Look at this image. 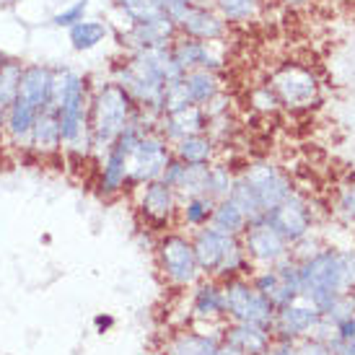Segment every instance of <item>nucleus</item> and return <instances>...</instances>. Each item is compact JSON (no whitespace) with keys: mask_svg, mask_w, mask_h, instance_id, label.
<instances>
[{"mask_svg":"<svg viewBox=\"0 0 355 355\" xmlns=\"http://www.w3.org/2000/svg\"><path fill=\"white\" fill-rule=\"evenodd\" d=\"M236 177L234 168L226 166V164H218L213 161L210 164V171H207V198L210 200H226L231 195V189L236 184Z\"/></svg>","mask_w":355,"mask_h":355,"instance_id":"nucleus-36","label":"nucleus"},{"mask_svg":"<svg viewBox=\"0 0 355 355\" xmlns=\"http://www.w3.org/2000/svg\"><path fill=\"white\" fill-rule=\"evenodd\" d=\"M249 107L259 112V114H275V112H280V101H277L275 91L270 89L267 83H259V86L249 91Z\"/></svg>","mask_w":355,"mask_h":355,"instance_id":"nucleus-38","label":"nucleus"},{"mask_svg":"<svg viewBox=\"0 0 355 355\" xmlns=\"http://www.w3.org/2000/svg\"><path fill=\"white\" fill-rule=\"evenodd\" d=\"M182 171H184V161H179L177 156H171L158 179H161L164 184H168V187H177V182L182 179Z\"/></svg>","mask_w":355,"mask_h":355,"instance_id":"nucleus-42","label":"nucleus"},{"mask_svg":"<svg viewBox=\"0 0 355 355\" xmlns=\"http://www.w3.org/2000/svg\"><path fill=\"white\" fill-rule=\"evenodd\" d=\"M171 158V143H168L156 128L143 130L138 143L128 153V182L130 189H138L161 177L164 166Z\"/></svg>","mask_w":355,"mask_h":355,"instance_id":"nucleus-7","label":"nucleus"},{"mask_svg":"<svg viewBox=\"0 0 355 355\" xmlns=\"http://www.w3.org/2000/svg\"><path fill=\"white\" fill-rule=\"evenodd\" d=\"M3 60H6V52H0V68H3Z\"/></svg>","mask_w":355,"mask_h":355,"instance_id":"nucleus-51","label":"nucleus"},{"mask_svg":"<svg viewBox=\"0 0 355 355\" xmlns=\"http://www.w3.org/2000/svg\"><path fill=\"white\" fill-rule=\"evenodd\" d=\"M31 153L37 158H58L62 153V135H60V119L55 112L44 109L34 122L31 132Z\"/></svg>","mask_w":355,"mask_h":355,"instance_id":"nucleus-24","label":"nucleus"},{"mask_svg":"<svg viewBox=\"0 0 355 355\" xmlns=\"http://www.w3.org/2000/svg\"><path fill=\"white\" fill-rule=\"evenodd\" d=\"M343 259H345V291L350 293L355 288V249H345Z\"/></svg>","mask_w":355,"mask_h":355,"instance_id":"nucleus-45","label":"nucleus"},{"mask_svg":"<svg viewBox=\"0 0 355 355\" xmlns=\"http://www.w3.org/2000/svg\"><path fill=\"white\" fill-rule=\"evenodd\" d=\"M228 200H234V205L247 216L249 223H254V220H259V218H265V207H262V202L257 200L254 189L249 187L241 177H236V184H234V189H231Z\"/></svg>","mask_w":355,"mask_h":355,"instance_id":"nucleus-37","label":"nucleus"},{"mask_svg":"<svg viewBox=\"0 0 355 355\" xmlns=\"http://www.w3.org/2000/svg\"><path fill=\"white\" fill-rule=\"evenodd\" d=\"M267 86L275 91L280 109H288V112H306L322 101V80L316 78L314 70L301 62L277 65L270 73Z\"/></svg>","mask_w":355,"mask_h":355,"instance_id":"nucleus-4","label":"nucleus"},{"mask_svg":"<svg viewBox=\"0 0 355 355\" xmlns=\"http://www.w3.org/2000/svg\"><path fill=\"white\" fill-rule=\"evenodd\" d=\"M192 319L198 322H223L226 319V301H223V283L216 277H200L198 286H192Z\"/></svg>","mask_w":355,"mask_h":355,"instance_id":"nucleus-20","label":"nucleus"},{"mask_svg":"<svg viewBox=\"0 0 355 355\" xmlns=\"http://www.w3.org/2000/svg\"><path fill=\"white\" fill-rule=\"evenodd\" d=\"M207 171L210 164H184L182 179L177 182V195L182 200L187 198H202L207 195Z\"/></svg>","mask_w":355,"mask_h":355,"instance_id":"nucleus-34","label":"nucleus"},{"mask_svg":"<svg viewBox=\"0 0 355 355\" xmlns=\"http://www.w3.org/2000/svg\"><path fill=\"white\" fill-rule=\"evenodd\" d=\"M114 324H117V319L112 314H96L94 316V329L99 332V335H107V332H112L114 329Z\"/></svg>","mask_w":355,"mask_h":355,"instance_id":"nucleus-46","label":"nucleus"},{"mask_svg":"<svg viewBox=\"0 0 355 355\" xmlns=\"http://www.w3.org/2000/svg\"><path fill=\"white\" fill-rule=\"evenodd\" d=\"M223 301H226L228 322H247V324L265 327V329L272 327L277 309L259 291H254L249 275L223 280Z\"/></svg>","mask_w":355,"mask_h":355,"instance_id":"nucleus-5","label":"nucleus"},{"mask_svg":"<svg viewBox=\"0 0 355 355\" xmlns=\"http://www.w3.org/2000/svg\"><path fill=\"white\" fill-rule=\"evenodd\" d=\"M202 109H205L207 119L226 117L228 112H231V96H228L226 91H220V94H218V96H213V99L207 101V104Z\"/></svg>","mask_w":355,"mask_h":355,"instance_id":"nucleus-41","label":"nucleus"},{"mask_svg":"<svg viewBox=\"0 0 355 355\" xmlns=\"http://www.w3.org/2000/svg\"><path fill=\"white\" fill-rule=\"evenodd\" d=\"M168 3H210V0H168Z\"/></svg>","mask_w":355,"mask_h":355,"instance_id":"nucleus-49","label":"nucleus"},{"mask_svg":"<svg viewBox=\"0 0 355 355\" xmlns=\"http://www.w3.org/2000/svg\"><path fill=\"white\" fill-rule=\"evenodd\" d=\"M179 205H182V198L177 195V189L164 184L161 179H153L138 187L135 207H138L140 226L153 234H164L179 226Z\"/></svg>","mask_w":355,"mask_h":355,"instance_id":"nucleus-6","label":"nucleus"},{"mask_svg":"<svg viewBox=\"0 0 355 355\" xmlns=\"http://www.w3.org/2000/svg\"><path fill=\"white\" fill-rule=\"evenodd\" d=\"M117 44L125 52L153 50V47H166L179 37L177 24L171 19L148 21V24H125V29H117Z\"/></svg>","mask_w":355,"mask_h":355,"instance_id":"nucleus-15","label":"nucleus"},{"mask_svg":"<svg viewBox=\"0 0 355 355\" xmlns=\"http://www.w3.org/2000/svg\"><path fill=\"white\" fill-rule=\"evenodd\" d=\"M213 207H216V200H210L207 195L182 200V205H179V226L189 228V231L207 226L210 216H213Z\"/></svg>","mask_w":355,"mask_h":355,"instance_id":"nucleus-33","label":"nucleus"},{"mask_svg":"<svg viewBox=\"0 0 355 355\" xmlns=\"http://www.w3.org/2000/svg\"><path fill=\"white\" fill-rule=\"evenodd\" d=\"M265 220L275 228L280 236L286 239L288 244H296L301 239H306L314 231V207L311 202L301 195V192H291L280 205H275L272 210L265 213Z\"/></svg>","mask_w":355,"mask_h":355,"instance_id":"nucleus-11","label":"nucleus"},{"mask_svg":"<svg viewBox=\"0 0 355 355\" xmlns=\"http://www.w3.org/2000/svg\"><path fill=\"white\" fill-rule=\"evenodd\" d=\"M249 280H252V286H254V291H259L262 296L270 301V304L275 306V309H283V306L293 304V301H298V293H293L288 286H283V280L277 277L275 267H259V272H252L249 275Z\"/></svg>","mask_w":355,"mask_h":355,"instance_id":"nucleus-27","label":"nucleus"},{"mask_svg":"<svg viewBox=\"0 0 355 355\" xmlns=\"http://www.w3.org/2000/svg\"><path fill=\"white\" fill-rule=\"evenodd\" d=\"M135 101L130 94L112 78L91 83V101H89V125L94 135V158H99L114 140L125 132L132 114Z\"/></svg>","mask_w":355,"mask_h":355,"instance_id":"nucleus-2","label":"nucleus"},{"mask_svg":"<svg viewBox=\"0 0 355 355\" xmlns=\"http://www.w3.org/2000/svg\"><path fill=\"white\" fill-rule=\"evenodd\" d=\"M262 355H272V347H270V350H265V353H262Z\"/></svg>","mask_w":355,"mask_h":355,"instance_id":"nucleus-53","label":"nucleus"},{"mask_svg":"<svg viewBox=\"0 0 355 355\" xmlns=\"http://www.w3.org/2000/svg\"><path fill=\"white\" fill-rule=\"evenodd\" d=\"M239 177L254 189L257 200L262 202L265 213L267 210H272L275 205H280V202L296 189L293 187V179H291V174H288L286 168L277 166L275 161H267V158H262V161H252Z\"/></svg>","mask_w":355,"mask_h":355,"instance_id":"nucleus-10","label":"nucleus"},{"mask_svg":"<svg viewBox=\"0 0 355 355\" xmlns=\"http://www.w3.org/2000/svg\"><path fill=\"white\" fill-rule=\"evenodd\" d=\"M332 216L343 223H355V171H350L337 184L335 200H332Z\"/></svg>","mask_w":355,"mask_h":355,"instance_id":"nucleus-35","label":"nucleus"},{"mask_svg":"<svg viewBox=\"0 0 355 355\" xmlns=\"http://www.w3.org/2000/svg\"><path fill=\"white\" fill-rule=\"evenodd\" d=\"M164 355H239L231 345L223 343V327L216 332H195L182 329L166 340Z\"/></svg>","mask_w":355,"mask_h":355,"instance_id":"nucleus-17","label":"nucleus"},{"mask_svg":"<svg viewBox=\"0 0 355 355\" xmlns=\"http://www.w3.org/2000/svg\"><path fill=\"white\" fill-rule=\"evenodd\" d=\"M189 239H192V249H195V257H198L202 277H213L218 265H220V259H223V254H226L231 236H228V234H220L218 228H213L207 223V226H202V228H195V231L189 234Z\"/></svg>","mask_w":355,"mask_h":355,"instance_id":"nucleus-19","label":"nucleus"},{"mask_svg":"<svg viewBox=\"0 0 355 355\" xmlns=\"http://www.w3.org/2000/svg\"><path fill=\"white\" fill-rule=\"evenodd\" d=\"M50 86H52V65L44 62H24L19 80V96L16 99L26 101L34 109L44 112L50 104Z\"/></svg>","mask_w":355,"mask_h":355,"instance_id":"nucleus-22","label":"nucleus"},{"mask_svg":"<svg viewBox=\"0 0 355 355\" xmlns=\"http://www.w3.org/2000/svg\"><path fill=\"white\" fill-rule=\"evenodd\" d=\"M37 117H40V109H34L26 101L16 99L10 104L6 119H3L0 138L6 140L8 148H13L21 156H26V153H31V132H34Z\"/></svg>","mask_w":355,"mask_h":355,"instance_id":"nucleus-18","label":"nucleus"},{"mask_svg":"<svg viewBox=\"0 0 355 355\" xmlns=\"http://www.w3.org/2000/svg\"><path fill=\"white\" fill-rule=\"evenodd\" d=\"M210 6L223 16L228 26H241L259 19L265 0H210Z\"/></svg>","mask_w":355,"mask_h":355,"instance_id":"nucleus-30","label":"nucleus"},{"mask_svg":"<svg viewBox=\"0 0 355 355\" xmlns=\"http://www.w3.org/2000/svg\"><path fill=\"white\" fill-rule=\"evenodd\" d=\"M125 189H130L128 182V148L114 140L99 158H96V192L101 198H119Z\"/></svg>","mask_w":355,"mask_h":355,"instance_id":"nucleus-16","label":"nucleus"},{"mask_svg":"<svg viewBox=\"0 0 355 355\" xmlns=\"http://www.w3.org/2000/svg\"><path fill=\"white\" fill-rule=\"evenodd\" d=\"M86 10H89V0H76V3L65 6L62 10H58L50 19V24L58 26V29H70V26H76L78 21L86 19Z\"/></svg>","mask_w":355,"mask_h":355,"instance_id":"nucleus-39","label":"nucleus"},{"mask_svg":"<svg viewBox=\"0 0 355 355\" xmlns=\"http://www.w3.org/2000/svg\"><path fill=\"white\" fill-rule=\"evenodd\" d=\"M223 343L231 345L239 355H262L272 347V332L265 327L247 324V322H228L223 324Z\"/></svg>","mask_w":355,"mask_h":355,"instance_id":"nucleus-23","label":"nucleus"},{"mask_svg":"<svg viewBox=\"0 0 355 355\" xmlns=\"http://www.w3.org/2000/svg\"><path fill=\"white\" fill-rule=\"evenodd\" d=\"M301 272V296H311L319 291H335V293H347L345 291V259L343 252L332 247H322L304 262H298Z\"/></svg>","mask_w":355,"mask_h":355,"instance_id":"nucleus-8","label":"nucleus"},{"mask_svg":"<svg viewBox=\"0 0 355 355\" xmlns=\"http://www.w3.org/2000/svg\"><path fill=\"white\" fill-rule=\"evenodd\" d=\"M241 244H244V252L254 267H272L291 254V244L267 223L265 218H259L244 228Z\"/></svg>","mask_w":355,"mask_h":355,"instance_id":"nucleus-12","label":"nucleus"},{"mask_svg":"<svg viewBox=\"0 0 355 355\" xmlns=\"http://www.w3.org/2000/svg\"><path fill=\"white\" fill-rule=\"evenodd\" d=\"M168 16L179 34L189 40L223 42L231 29L210 3H168Z\"/></svg>","mask_w":355,"mask_h":355,"instance_id":"nucleus-9","label":"nucleus"},{"mask_svg":"<svg viewBox=\"0 0 355 355\" xmlns=\"http://www.w3.org/2000/svg\"><path fill=\"white\" fill-rule=\"evenodd\" d=\"M153 252H156V265L166 280V286L177 288V291H187V288L200 283L202 272H200L198 257L192 249V239L184 231L171 228V231L158 234Z\"/></svg>","mask_w":355,"mask_h":355,"instance_id":"nucleus-3","label":"nucleus"},{"mask_svg":"<svg viewBox=\"0 0 355 355\" xmlns=\"http://www.w3.org/2000/svg\"><path fill=\"white\" fill-rule=\"evenodd\" d=\"M272 355H298L296 343H280V340H275L272 343Z\"/></svg>","mask_w":355,"mask_h":355,"instance_id":"nucleus-47","label":"nucleus"},{"mask_svg":"<svg viewBox=\"0 0 355 355\" xmlns=\"http://www.w3.org/2000/svg\"><path fill=\"white\" fill-rule=\"evenodd\" d=\"M156 355H164V353H156Z\"/></svg>","mask_w":355,"mask_h":355,"instance_id":"nucleus-54","label":"nucleus"},{"mask_svg":"<svg viewBox=\"0 0 355 355\" xmlns=\"http://www.w3.org/2000/svg\"><path fill=\"white\" fill-rule=\"evenodd\" d=\"M210 226L218 228L220 234H228V236H241L244 228L249 226L247 216L234 205V200H218L216 207H213V216H210Z\"/></svg>","mask_w":355,"mask_h":355,"instance_id":"nucleus-32","label":"nucleus"},{"mask_svg":"<svg viewBox=\"0 0 355 355\" xmlns=\"http://www.w3.org/2000/svg\"><path fill=\"white\" fill-rule=\"evenodd\" d=\"M107 37H109V26H107V21H101V19H83V21H78L76 26L68 29V42L76 52L96 50Z\"/></svg>","mask_w":355,"mask_h":355,"instance_id":"nucleus-29","label":"nucleus"},{"mask_svg":"<svg viewBox=\"0 0 355 355\" xmlns=\"http://www.w3.org/2000/svg\"><path fill=\"white\" fill-rule=\"evenodd\" d=\"M296 350H298V355H332L329 353V347H327V343L314 340V337H304V340H298Z\"/></svg>","mask_w":355,"mask_h":355,"instance_id":"nucleus-43","label":"nucleus"},{"mask_svg":"<svg viewBox=\"0 0 355 355\" xmlns=\"http://www.w3.org/2000/svg\"><path fill=\"white\" fill-rule=\"evenodd\" d=\"M114 6L125 24H148V21L171 19L168 0H114Z\"/></svg>","mask_w":355,"mask_h":355,"instance_id":"nucleus-28","label":"nucleus"},{"mask_svg":"<svg viewBox=\"0 0 355 355\" xmlns=\"http://www.w3.org/2000/svg\"><path fill=\"white\" fill-rule=\"evenodd\" d=\"M3 3H8V6H19V3H24V0H3Z\"/></svg>","mask_w":355,"mask_h":355,"instance_id":"nucleus-50","label":"nucleus"},{"mask_svg":"<svg viewBox=\"0 0 355 355\" xmlns=\"http://www.w3.org/2000/svg\"><path fill=\"white\" fill-rule=\"evenodd\" d=\"M327 347L332 355H355V337L353 340H343V337L332 335L327 340Z\"/></svg>","mask_w":355,"mask_h":355,"instance_id":"nucleus-44","label":"nucleus"},{"mask_svg":"<svg viewBox=\"0 0 355 355\" xmlns=\"http://www.w3.org/2000/svg\"><path fill=\"white\" fill-rule=\"evenodd\" d=\"M277 6H286V8H304L311 0H275Z\"/></svg>","mask_w":355,"mask_h":355,"instance_id":"nucleus-48","label":"nucleus"},{"mask_svg":"<svg viewBox=\"0 0 355 355\" xmlns=\"http://www.w3.org/2000/svg\"><path fill=\"white\" fill-rule=\"evenodd\" d=\"M21 70H24V62L6 55L3 68H0V128H3V119H6V114H8L10 104H13L16 96H19Z\"/></svg>","mask_w":355,"mask_h":355,"instance_id":"nucleus-31","label":"nucleus"},{"mask_svg":"<svg viewBox=\"0 0 355 355\" xmlns=\"http://www.w3.org/2000/svg\"><path fill=\"white\" fill-rule=\"evenodd\" d=\"M319 319H322V314L316 311L314 306L309 304L306 298H298L293 304L277 309L270 332H272V340H280V343H298V340H304V337L311 335V329L316 327Z\"/></svg>","mask_w":355,"mask_h":355,"instance_id":"nucleus-14","label":"nucleus"},{"mask_svg":"<svg viewBox=\"0 0 355 355\" xmlns=\"http://www.w3.org/2000/svg\"><path fill=\"white\" fill-rule=\"evenodd\" d=\"M171 156H177L184 164H213L218 156V140L210 132L187 135L171 143Z\"/></svg>","mask_w":355,"mask_h":355,"instance_id":"nucleus-25","label":"nucleus"},{"mask_svg":"<svg viewBox=\"0 0 355 355\" xmlns=\"http://www.w3.org/2000/svg\"><path fill=\"white\" fill-rule=\"evenodd\" d=\"M182 86L195 107H205L207 101L223 91V78L220 73H210V70H187L182 73Z\"/></svg>","mask_w":355,"mask_h":355,"instance_id":"nucleus-26","label":"nucleus"},{"mask_svg":"<svg viewBox=\"0 0 355 355\" xmlns=\"http://www.w3.org/2000/svg\"><path fill=\"white\" fill-rule=\"evenodd\" d=\"M350 298H353V304H355V288H353V291H350Z\"/></svg>","mask_w":355,"mask_h":355,"instance_id":"nucleus-52","label":"nucleus"},{"mask_svg":"<svg viewBox=\"0 0 355 355\" xmlns=\"http://www.w3.org/2000/svg\"><path fill=\"white\" fill-rule=\"evenodd\" d=\"M207 119L205 109L202 107H187L179 109V112H166L158 117L156 130L168 140V143H177V140L187 138V135H200V132H207Z\"/></svg>","mask_w":355,"mask_h":355,"instance_id":"nucleus-21","label":"nucleus"},{"mask_svg":"<svg viewBox=\"0 0 355 355\" xmlns=\"http://www.w3.org/2000/svg\"><path fill=\"white\" fill-rule=\"evenodd\" d=\"M353 316H355L353 298H350V293H343V296H340L335 304H332V309H329V311L324 314V319L332 327H337L340 322H345V319H353Z\"/></svg>","mask_w":355,"mask_h":355,"instance_id":"nucleus-40","label":"nucleus"},{"mask_svg":"<svg viewBox=\"0 0 355 355\" xmlns=\"http://www.w3.org/2000/svg\"><path fill=\"white\" fill-rule=\"evenodd\" d=\"M177 65L184 73L187 70H210V73H223L228 65V58L220 50V42H200L189 40L179 34L177 40L168 44Z\"/></svg>","mask_w":355,"mask_h":355,"instance_id":"nucleus-13","label":"nucleus"},{"mask_svg":"<svg viewBox=\"0 0 355 355\" xmlns=\"http://www.w3.org/2000/svg\"><path fill=\"white\" fill-rule=\"evenodd\" d=\"M184 70L177 65L171 47H153V50L125 52V58L112 62L109 78L119 83L130 94L138 109L161 114L164 107V89L166 83L177 80Z\"/></svg>","mask_w":355,"mask_h":355,"instance_id":"nucleus-1","label":"nucleus"}]
</instances>
